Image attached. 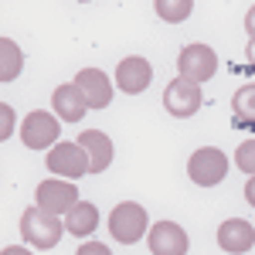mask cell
I'll return each instance as SVG.
<instances>
[{"instance_id":"obj_9","label":"cell","mask_w":255,"mask_h":255,"mask_svg":"<svg viewBox=\"0 0 255 255\" xmlns=\"http://www.w3.org/2000/svg\"><path fill=\"white\" fill-rule=\"evenodd\" d=\"M153 82V65L146 58H139V55H129V58H123L116 65V85L119 92H126V96H139V92H146V85Z\"/></svg>"},{"instance_id":"obj_7","label":"cell","mask_w":255,"mask_h":255,"mask_svg":"<svg viewBox=\"0 0 255 255\" xmlns=\"http://www.w3.org/2000/svg\"><path fill=\"white\" fill-rule=\"evenodd\" d=\"M58 133H61L58 116H51V113H44V109L27 113L24 123H20V139H24V146H27V150L55 146V143H58Z\"/></svg>"},{"instance_id":"obj_1","label":"cell","mask_w":255,"mask_h":255,"mask_svg":"<svg viewBox=\"0 0 255 255\" xmlns=\"http://www.w3.org/2000/svg\"><path fill=\"white\" fill-rule=\"evenodd\" d=\"M61 232H65V221H61L58 215L41 211L38 204H34V208H27V211L20 215V235H24V242H27L31 249H38V252L55 249V245H58V238H61Z\"/></svg>"},{"instance_id":"obj_10","label":"cell","mask_w":255,"mask_h":255,"mask_svg":"<svg viewBox=\"0 0 255 255\" xmlns=\"http://www.w3.org/2000/svg\"><path fill=\"white\" fill-rule=\"evenodd\" d=\"M150 252L153 255H187V232L177 225V221H157L153 228H150Z\"/></svg>"},{"instance_id":"obj_4","label":"cell","mask_w":255,"mask_h":255,"mask_svg":"<svg viewBox=\"0 0 255 255\" xmlns=\"http://www.w3.org/2000/svg\"><path fill=\"white\" fill-rule=\"evenodd\" d=\"M34 201H38L41 211H48V215H58L65 218L75 204H79V187L72 184V180H61V177H48V180H41L38 191H34Z\"/></svg>"},{"instance_id":"obj_20","label":"cell","mask_w":255,"mask_h":255,"mask_svg":"<svg viewBox=\"0 0 255 255\" xmlns=\"http://www.w3.org/2000/svg\"><path fill=\"white\" fill-rule=\"evenodd\" d=\"M0 119H3V126H0V139H10V129H14V109H10V106H7V102H3V106H0Z\"/></svg>"},{"instance_id":"obj_6","label":"cell","mask_w":255,"mask_h":255,"mask_svg":"<svg viewBox=\"0 0 255 255\" xmlns=\"http://www.w3.org/2000/svg\"><path fill=\"white\" fill-rule=\"evenodd\" d=\"M48 170L61 180H79V177L89 174V157H85V150H82L79 143H55L51 150H48Z\"/></svg>"},{"instance_id":"obj_24","label":"cell","mask_w":255,"mask_h":255,"mask_svg":"<svg viewBox=\"0 0 255 255\" xmlns=\"http://www.w3.org/2000/svg\"><path fill=\"white\" fill-rule=\"evenodd\" d=\"M0 255H31V252H27V249H20V245H7Z\"/></svg>"},{"instance_id":"obj_8","label":"cell","mask_w":255,"mask_h":255,"mask_svg":"<svg viewBox=\"0 0 255 255\" xmlns=\"http://www.w3.org/2000/svg\"><path fill=\"white\" fill-rule=\"evenodd\" d=\"M163 109L177 119H191L201 109V85L194 82H184V79H174L167 89H163Z\"/></svg>"},{"instance_id":"obj_3","label":"cell","mask_w":255,"mask_h":255,"mask_svg":"<svg viewBox=\"0 0 255 255\" xmlns=\"http://www.w3.org/2000/svg\"><path fill=\"white\" fill-rule=\"evenodd\" d=\"M146 228H150V225H146V208L136 204V201H123V204L113 208V215H109V232H113V238L123 242V245L139 242V238L146 235Z\"/></svg>"},{"instance_id":"obj_16","label":"cell","mask_w":255,"mask_h":255,"mask_svg":"<svg viewBox=\"0 0 255 255\" xmlns=\"http://www.w3.org/2000/svg\"><path fill=\"white\" fill-rule=\"evenodd\" d=\"M20 65H24L20 48L10 38H0V82H14L20 75Z\"/></svg>"},{"instance_id":"obj_19","label":"cell","mask_w":255,"mask_h":255,"mask_svg":"<svg viewBox=\"0 0 255 255\" xmlns=\"http://www.w3.org/2000/svg\"><path fill=\"white\" fill-rule=\"evenodd\" d=\"M235 167L242 170V174L255 177V139H245V143L235 150Z\"/></svg>"},{"instance_id":"obj_11","label":"cell","mask_w":255,"mask_h":255,"mask_svg":"<svg viewBox=\"0 0 255 255\" xmlns=\"http://www.w3.org/2000/svg\"><path fill=\"white\" fill-rule=\"evenodd\" d=\"M218 245L228 255H245L255 245V225H249L245 218H228L218 228Z\"/></svg>"},{"instance_id":"obj_21","label":"cell","mask_w":255,"mask_h":255,"mask_svg":"<svg viewBox=\"0 0 255 255\" xmlns=\"http://www.w3.org/2000/svg\"><path fill=\"white\" fill-rule=\"evenodd\" d=\"M75 255H113L102 242H85V245H79V252Z\"/></svg>"},{"instance_id":"obj_23","label":"cell","mask_w":255,"mask_h":255,"mask_svg":"<svg viewBox=\"0 0 255 255\" xmlns=\"http://www.w3.org/2000/svg\"><path fill=\"white\" fill-rule=\"evenodd\" d=\"M245 201L255 208V177H249V184H245Z\"/></svg>"},{"instance_id":"obj_15","label":"cell","mask_w":255,"mask_h":255,"mask_svg":"<svg viewBox=\"0 0 255 255\" xmlns=\"http://www.w3.org/2000/svg\"><path fill=\"white\" fill-rule=\"evenodd\" d=\"M99 228V211H96V204H89V201H79L68 215H65V232H72V235H92Z\"/></svg>"},{"instance_id":"obj_2","label":"cell","mask_w":255,"mask_h":255,"mask_svg":"<svg viewBox=\"0 0 255 255\" xmlns=\"http://www.w3.org/2000/svg\"><path fill=\"white\" fill-rule=\"evenodd\" d=\"M215 72H218V55L211 44H187L177 55V79L201 85V82L215 79Z\"/></svg>"},{"instance_id":"obj_14","label":"cell","mask_w":255,"mask_h":255,"mask_svg":"<svg viewBox=\"0 0 255 255\" xmlns=\"http://www.w3.org/2000/svg\"><path fill=\"white\" fill-rule=\"evenodd\" d=\"M51 106H55V116L65 119V123H79L85 113H89V102L82 96V89L72 82V85H58L51 92Z\"/></svg>"},{"instance_id":"obj_12","label":"cell","mask_w":255,"mask_h":255,"mask_svg":"<svg viewBox=\"0 0 255 255\" xmlns=\"http://www.w3.org/2000/svg\"><path fill=\"white\" fill-rule=\"evenodd\" d=\"M75 85L82 89L89 109H106L113 102V82L106 79V72H99V68H82L75 75Z\"/></svg>"},{"instance_id":"obj_18","label":"cell","mask_w":255,"mask_h":255,"mask_svg":"<svg viewBox=\"0 0 255 255\" xmlns=\"http://www.w3.org/2000/svg\"><path fill=\"white\" fill-rule=\"evenodd\" d=\"M153 10H157L163 20H170V24H180V20L191 17V10H194V0H157V3H153Z\"/></svg>"},{"instance_id":"obj_17","label":"cell","mask_w":255,"mask_h":255,"mask_svg":"<svg viewBox=\"0 0 255 255\" xmlns=\"http://www.w3.org/2000/svg\"><path fill=\"white\" fill-rule=\"evenodd\" d=\"M232 113L242 123H252L255 126V82L252 85H242L235 96H232Z\"/></svg>"},{"instance_id":"obj_5","label":"cell","mask_w":255,"mask_h":255,"mask_svg":"<svg viewBox=\"0 0 255 255\" xmlns=\"http://www.w3.org/2000/svg\"><path fill=\"white\" fill-rule=\"evenodd\" d=\"M225 174H228V157L215 146H201L187 160V177L197 187H215V184L225 180Z\"/></svg>"},{"instance_id":"obj_22","label":"cell","mask_w":255,"mask_h":255,"mask_svg":"<svg viewBox=\"0 0 255 255\" xmlns=\"http://www.w3.org/2000/svg\"><path fill=\"white\" fill-rule=\"evenodd\" d=\"M245 31H249V34L255 38V3L249 7V10H245Z\"/></svg>"},{"instance_id":"obj_25","label":"cell","mask_w":255,"mask_h":255,"mask_svg":"<svg viewBox=\"0 0 255 255\" xmlns=\"http://www.w3.org/2000/svg\"><path fill=\"white\" fill-rule=\"evenodd\" d=\"M245 55H249V65H252V68H255V38L249 41V48H245Z\"/></svg>"},{"instance_id":"obj_13","label":"cell","mask_w":255,"mask_h":255,"mask_svg":"<svg viewBox=\"0 0 255 255\" xmlns=\"http://www.w3.org/2000/svg\"><path fill=\"white\" fill-rule=\"evenodd\" d=\"M75 143H79L82 150H85V157H89V174H102L113 163V139L106 136L102 129H85Z\"/></svg>"}]
</instances>
